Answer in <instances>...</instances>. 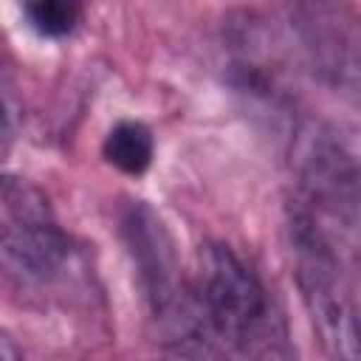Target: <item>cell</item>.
Instances as JSON below:
<instances>
[{"instance_id":"obj_1","label":"cell","mask_w":361,"mask_h":361,"mask_svg":"<svg viewBox=\"0 0 361 361\" xmlns=\"http://www.w3.org/2000/svg\"><path fill=\"white\" fill-rule=\"evenodd\" d=\"M121 237L158 341L178 355H220L197 288L183 276L175 240L161 214L144 200H130L121 209Z\"/></svg>"},{"instance_id":"obj_2","label":"cell","mask_w":361,"mask_h":361,"mask_svg":"<svg viewBox=\"0 0 361 361\" xmlns=\"http://www.w3.org/2000/svg\"><path fill=\"white\" fill-rule=\"evenodd\" d=\"M293 279L322 350L361 358V259L341 251L319 214L293 206L285 223Z\"/></svg>"},{"instance_id":"obj_3","label":"cell","mask_w":361,"mask_h":361,"mask_svg":"<svg viewBox=\"0 0 361 361\" xmlns=\"http://www.w3.org/2000/svg\"><path fill=\"white\" fill-rule=\"evenodd\" d=\"M195 288L214 341H223L231 353L248 358H285L293 353L282 310L231 245L209 243L200 248Z\"/></svg>"},{"instance_id":"obj_4","label":"cell","mask_w":361,"mask_h":361,"mask_svg":"<svg viewBox=\"0 0 361 361\" xmlns=\"http://www.w3.org/2000/svg\"><path fill=\"white\" fill-rule=\"evenodd\" d=\"M285 141L307 209L361 231V127L333 116H299Z\"/></svg>"},{"instance_id":"obj_5","label":"cell","mask_w":361,"mask_h":361,"mask_svg":"<svg viewBox=\"0 0 361 361\" xmlns=\"http://www.w3.org/2000/svg\"><path fill=\"white\" fill-rule=\"evenodd\" d=\"M226 73L240 96L265 116L279 118L285 133L293 124L296 90H293V48L262 14L237 11L223 25Z\"/></svg>"},{"instance_id":"obj_6","label":"cell","mask_w":361,"mask_h":361,"mask_svg":"<svg viewBox=\"0 0 361 361\" xmlns=\"http://www.w3.org/2000/svg\"><path fill=\"white\" fill-rule=\"evenodd\" d=\"M3 265L23 285L54 282L68 257L71 240L59 228L48 197L25 178L3 180Z\"/></svg>"},{"instance_id":"obj_7","label":"cell","mask_w":361,"mask_h":361,"mask_svg":"<svg viewBox=\"0 0 361 361\" xmlns=\"http://www.w3.org/2000/svg\"><path fill=\"white\" fill-rule=\"evenodd\" d=\"M299 54L313 73L361 110V17L341 0H285Z\"/></svg>"},{"instance_id":"obj_8","label":"cell","mask_w":361,"mask_h":361,"mask_svg":"<svg viewBox=\"0 0 361 361\" xmlns=\"http://www.w3.org/2000/svg\"><path fill=\"white\" fill-rule=\"evenodd\" d=\"M102 155L110 166H116L124 175H141L149 169L155 155V138L152 130L144 121L121 118L116 121L102 144Z\"/></svg>"},{"instance_id":"obj_9","label":"cell","mask_w":361,"mask_h":361,"mask_svg":"<svg viewBox=\"0 0 361 361\" xmlns=\"http://www.w3.org/2000/svg\"><path fill=\"white\" fill-rule=\"evenodd\" d=\"M23 14L39 37H68L82 20V0H25Z\"/></svg>"}]
</instances>
